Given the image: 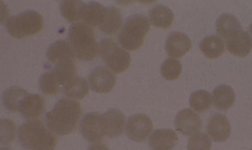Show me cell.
Returning <instances> with one entry per match:
<instances>
[{
    "label": "cell",
    "mask_w": 252,
    "mask_h": 150,
    "mask_svg": "<svg viewBox=\"0 0 252 150\" xmlns=\"http://www.w3.org/2000/svg\"><path fill=\"white\" fill-rule=\"evenodd\" d=\"M82 117V108L77 101L62 99L45 115V125L55 134L68 135L76 130Z\"/></svg>",
    "instance_id": "cell-1"
},
{
    "label": "cell",
    "mask_w": 252,
    "mask_h": 150,
    "mask_svg": "<svg viewBox=\"0 0 252 150\" xmlns=\"http://www.w3.org/2000/svg\"><path fill=\"white\" fill-rule=\"evenodd\" d=\"M21 145L28 150H55L57 137L41 120L31 119L23 124L18 132Z\"/></svg>",
    "instance_id": "cell-2"
},
{
    "label": "cell",
    "mask_w": 252,
    "mask_h": 150,
    "mask_svg": "<svg viewBox=\"0 0 252 150\" xmlns=\"http://www.w3.org/2000/svg\"><path fill=\"white\" fill-rule=\"evenodd\" d=\"M68 39L79 60L93 61L99 55V44L96 41L93 28L84 23L73 24L69 29Z\"/></svg>",
    "instance_id": "cell-3"
},
{
    "label": "cell",
    "mask_w": 252,
    "mask_h": 150,
    "mask_svg": "<svg viewBox=\"0 0 252 150\" xmlns=\"http://www.w3.org/2000/svg\"><path fill=\"white\" fill-rule=\"evenodd\" d=\"M150 31V22L147 16L136 14L128 17L119 33V43L126 50H136L144 44Z\"/></svg>",
    "instance_id": "cell-4"
},
{
    "label": "cell",
    "mask_w": 252,
    "mask_h": 150,
    "mask_svg": "<svg viewBox=\"0 0 252 150\" xmlns=\"http://www.w3.org/2000/svg\"><path fill=\"white\" fill-rule=\"evenodd\" d=\"M8 32L15 39H24L39 34L44 28V20L36 11H25L11 16L5 23Z\"/></svg>",
    "instance_id": "cell-5"
},
{
    "label": "cell",
    "mask_w": 252,
    "mask_h": 150,
    "mask_svg": "<svg viewBox=\"0 0 252 150\" xmlns=\"http://www.w3.org/2000/svg\"><path fill=\"white\" fill-rule=\"evenodd\" d=\"M99 55L107 67L114 73H123L130 66L129 53L112 39L101 40L99 44Z\"/></svg>",
    "instance_id": "cell-6"
},
{
    "label": "cell",
    "mask_w": 252,
    "mask_h": 150,
    "mask_svg": "<svg viewBox=\"0 0 252 150\" xmlns=\"http://www.w3.org/2000/svg\"><path fill=\"white\" fill-rule=\"evenodd\" d=\"M80 133L89 142H101L107 135L105 115L99 113H89L84 115L80 121Z\"/></svg>",
    "instance_id": "cell-7"
},
{
    "label": "cell",
    "mask_w": 252,
    "mask_h": 150,
    "mask_svg": "<svg viewBox=\"0 0 252 150\" xmlns=\"http://www.w3.org/2000/svg\"><path fill=\"white\" fill-rule=\"evenodd\" d=\"M153 123L145 114L130 116L126 123V134L134 142H145L152 134Z\"/></svg>",
    "instance_id": "cell-8"
},
{
    "label": "cell",
    "mask_w": 252,
    "mask_h": 150,
    "mask_svg": "<svg viewBox=\"0 0 252 150\" xmlns=\"http://www.w3.org/2000/svg\"><path fill=\"white\" fill-rule=\"evenodd\" d=\"M89 84L92 90L98 94H108L117 84L116 73L107 67H97L91 72Z\"/></svg>",
    "instance_id": "cell-9"
},
{
    "label": "cell",
    "mask_w": 252,
    "mask_h": 150,
    "mask_svg": "<svg viewBox=\"0 0 252 150\" xmlns=\"http://www.w3.org/2000/svg\"><path fill=\"white\" fill-rule=\"evenodd\" d=\"M176 130L186 136H193L203 128V121L193 109H182L175 118Z\"/></svg>",
    "instance_id": "cell-10"
},
{
    "label": "cell",
    "mask_w": 252,
    "mask_h": 150,
    "mask_svg": "<svg viewBox=\"0 0 252 150\" xmlns=\"http://www.w3.org/2000/svg\"><path fill=\"white\" fill-rule=\"evenodd\" d=\"M192 48V42L187 34L182 32L170 33L166 40V53L170 58L178 59L185 56Z\"/></svg>",
    "instance_id": "cell-11"
},
{
    "label": "cell",
    "mask_w": 252,
    "mask_h": 150,
    "mask_svg": "<svg viewBox=\"0 0 252 150\" xmlns=\"http://www.w3.org/2000/svg\"><path fill=\"white\" fill-rule=\"evenodd\" d=\"M207 133L215 142H225L231 135V124L226 116L223 114L213 115L208 120Z\"/></svg>",
    "instance_id": "cell-12"
},
{
    "label": "cell",
    "mask_w": 252,
    "mask_h": 150,
    "mask_svg": "<svg viewBox=\"0 0 252 150\" xmlns=\"http://www.w3.org/2000/svg\"><path fill=\"white\" fill-rule=\"evenodd\" d=\"M178 144V135L170 129H159L149 137V146L152 150H173Z\"/></svg>",
    "instance_id": "cell-13"
},
{
    "label": "cell",
    "mask_w": 252,
    "mask_h": 150,
    "mask_svg": "<svg viewBox=\"0 0 252 150\" xmlns=\"http://www.w3.org/2000/svg\"><path fill=\"white\" fill-rule=\"evenodd\" d=\"M45 105H47V102L42 96L30 94V96L23 101L20 107V113L24 118L36 119L44 114Z\"/></svg>",
    "instance_id": "cell-14"
},
{
    "label": "cell",
    "mask_w": 252,
    "mask_h": 150,
    "mask_svg": "<svg viewBox=\"0 0 252 150\" xmlns=\"http://www.w3.org/2000/svg\"><path fill=\"white\" fill-rule=\"evenodd\" d=\"M216 29L220 38L224 40H230L237 33L242 32V25H240L237 17H235L232 14H222L217 21Z\"/></svg>",
    "instance_id": "cell-15"
},
{
    "label": "cell",
    "mask_w": 252,
    "mask_h": 150,
    "mask_svg": "<svg viewBox=\"0 0 252 150\" xmlns=\"http://www.w3.org/2000/svg\"><path fill=\"white\" fill-rule=\"evenodd\" d=\"M226 50L237 57H246L252 50V37L248 32L242 31L226 41Z\"/></svg>",
    "instance_id": "cell-16"
},
{
    "label": "cell",
    "mask_w": 252,
    "mask_h": 150,
    "mask_svg": "<svg viewBox=\"0 0 252 150\" xmlns=\"http://www.w3.org/2000/svg\"><path fill=\"white\" fill-rule=\"evenodd\" d=\"M47 57L50 62L56 65L63 60L74 59L76 53H74V50L69 41L61 40V41H56L50 45L47 51Z\"/></svg>",
    "instance_id": "cell-17"
},
{
    "label": "cell",
    "mask_w": 252,
    "mask_h": 150,
    "mask_svg": "<svg viewBox=\"0 0 252 150\" xmlns=\"http://www.w3.org/2000/svg\"><path fill=\"white\" fill-rule=\"evenodd\" d=\"M107 123V135L110 138H116L123 134L126 129V118L119 109H109L105 114Z\"/></svg>",
    "instance_id": "cell-18"
},
{
    "label": "cell",
    "mask_w": 252,
    "mask_h": 150,
    "mask_svg": "<svg viewBox=\"0 0 252 150\" xmlns=\"http://www.w3.org/2000/svg\"><path fill=\"white\" fill-rule=\"evenodd\" d=\"M107 8L98 2L85 3L82 14V21L84 24L90 27H99L105 20Z\"/></svg>",
    "instance_id": "cell-19"
},
{
    "label": "cell",
    "mask_w": 252,
    "mask_h": 150,
    "mask_svg": "<svg viewBox=\"0 0 252 150\" xmlns=\"http://www.w3.org/2000/svg\"><path fill=\"white\" fill-rule=\"evenodd\" d=\"M211 98H213L214 105L220 111L225 112L234 105L236 96H235V92L230 86L221 85L214 90Z\"/></svg>",
    "instance_id": "cell-20"
},
{
    "label": "cell",
    "mask_w": 252,
    "mask_h": 150,
    "mask_svg": "<svg viewBox=\"0 0 252 150\" xmlns=\"http://www.w3.org/2000/svg\"><path fill=\"white\" fill-rule=\"evenodd\" d=\"M122 27L123 17L121 12L114 7L108 8L105 20L99 26V29L101 30V32L107 34V36H114V34H117L121 30Z\"/></svg>",
    "instance_id": "cell-21"
},
{
    "label": "cell",
    "mask_w": 252,
    "mask_h": 150,
    "mask_svg": "<svg viewBox=\"0 0 252 150\" xmlns=\"http://www.w3.org/2000/svg\"><path fill=\"white\" fill-rule=\"evenodd\" d=\"M30 96V92L20 87H11L4 91L3 105L11 113L20 112V107L23 101Z\"/></svg>",
    "instance_id": "cell-22"
},
{
    "label": "cell",
    "mask_w": 252,
    "mask_h": 150,
    "mask_svg": "<svg viewBox=\"0 0 252 150\" xmlns=\"http://www.w3.org/2000/svg\"><path fill=\"white\" fill-rule=\"evenodd\" d=\"M199 49L207 58L215 59L223 55L225 50V45L220 37L210 36L203 39V41L199 43Z\"/></svg>",
    "instance_id": "cell-23"
},
{
    "label": "cell",
    "mask_w": 252,
    "mask_h": 150,
    "mask_svg": "<svg viewBox=\"0 0 252 150\" xmlns=\"http://www.w3.org/2000/svg\"><path fill=\"white\" fill-rule=\"evenodd\" d=\"M54 76L61 86H66L68 83L76 77L77 75V67L73 59L63 60L56 63L53 70Z\"/></svg>",
    "instance_id": "cell-24"
},
{
    "label": "cell",
    "mask_w": 252,
    "mask_h": 150,
    "mask_svg": "<svg viewBox=\"0 0 252 150\" xmlns=\"http://www.w3.org/2000/svg\"><path fill=\"white\" fill-rule=\"evenodd\" d=\"M90 84L83 77L76 76L65 86L64 94L71 100H82L89 96Z\"/></svg>",
    "instance_id": "cell-25"
},
{
    "label": "cell",
    "mask_w": 252,
    "mask_h": 150,
    "mask_svg": "<svg viewBox=\"0 0 252 150\" xmlns=\"http://www.w3.org/2000/svg\"><path fill=\"white\" fill-rule=\"evenodd\" d=\"M150 23L157 28L168 29L174 23V13L171 10L164 5H158L150 12Z\"/></svg>",
    "instance_id": "cell-26"
},
{
    "label": "cell",
    "mask_w": 252,
    "mask_h": 150,
    "mask_svg": "<svg viewBox=\"0 0 252 150\" xmlns=\"http://www.w3.org/2000/svg\"><path fill=\"white\" fill-rule=\"evenodd\" d=\"M85 3L79 0H66L61 2V14L70 23H76L82 20L83 9Z\"/></svg>",
    "instance_id": "cell-27"
},
{
    "label": "cell",
    "mask_w": 252,
    "mask_h": 150,
    "mask_svg": "<svg viewBox=\"0 0 252 150\" xmlns=\"http://www.w3.org/2000/svg\"><path fill=\"white\" fill-rule=\"evenodd\" d=\"M211 105H213V98L208 91L197 90L193 92L190 97V106L194 112H207Z\"/></svg>",
    "instance_id": "cell-28"
},
{
    "label": "cell",
    "mask_w": 252,
    "mask_h": 150,
    "mask_svg": "<svg viewBox=\"0 0 252 150\" xmlns=\"http://www.w3.org/2000/svg\"><path fill=\"white\" fill-rule=\"evenodd\" d=\"M182 72L181 62L178 59L168 58L166 59L161 67L162 76L166 80H175L180 76Z\"/></svg>",
    "instance_id": "cell-29"
},
{
    "label": "cell",
    "mask_w": 252,
    "mask_h": 150,
    "mask_svg": "<svg viewBox=\"0 0 252 150\" xmlns=\"http://www.w3.org/2000/svg\"><path fill=\"white\" fill-rule=\"evenodd\" d=\"M39 85H40V89H41L43 94L48 96L57 95L61 88V85L59 82H57L53 72H48L43 74L41 78H40Z\"/></svg>",
    "instance_id": "cell-30"
},
{
    "label": "cell",
    "mask_w": 252,
    "mask_h": 150,
    "mask_svg": "<svg viewBox=\"0 0 252 150\" xmlns=\"http://www.w3.org/2000/svg\"><path fill=\"white\" fill-rule=\"evenodd\" d=\"M19 130L14 121L10 119H2L0 121V142L1 144H10L14 141Z\"/></svg>",
    "instance_id": "cell-31"
},
{
    "label": "cell",
    "mask_w": 252,
    "mask_h": 150,
    "mask_svg": "<svg viewBox=\"0 0 252 150\" xmlns=\"http://www.w3.org/2000/svg\"><path fill=\"white\" fill-rule=\"evenodd\" d=\"M213 142L205 133H197L191 136L188 143V150H210Z\"/></svg>",
    "instance_id": "cell-32"
},
{
    "label": "cell",
    "mask_w": 252,
    "mask_h": 150,
    "mask_svg": "<svg viewBox=\"0 0 252 150\" xmlns=\"http://www.w3.org/2000/svg\"><path fill=\"white\" fill-rule=\"evenodd\" d=\"M88 150H109V148L102 143H95L91 147H89Z\"/></svg>",
    "instance_id": "cell-33"
},
{
    "label": "cell",
    "mask_w": 252,
    "mask_h": 150,
    "mask_svg": "<svg viewBox=\"0 0 252 150\" xmlns=\"http://www.w3.org/2000/svg\"><path fill=\"white\" fill-rule=\"evenodd\" d=\"M249 31H250V33L252 34V24L250 25V27H249Z\"/></svg>",
    "instance_id": "cell-34"
},
{
    "label": "cell",
    "mask_w": 252,
    "mask_h": 150,
    "mask_svg": "<svg viewBox=\"0 0 252 150\" xmlns=\"http://www.w3.org/2000/svg\"><path fill=\"white\" fill-rule=\"evenodd\" d=\"M1 150H10V149H8V148H1Z\"/></svg>",
    "instance_id": "cell-35"
}]
</instances>
